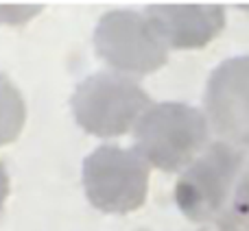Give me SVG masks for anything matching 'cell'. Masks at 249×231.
<instances>
[{
    "label": "cell",
    "mask_w": 249,
    "mask_h": 231,
    "mask_svg": "<svg viewBox=\"0 0 249 231\" xmlns=\"http://www.w3.org/2000/svg\"><path fill=\"white\" fill-rule=\"evenodd\" d=\"M26 120V105L13 81L0 74V146L11 144L22 133Z\"/></svg>",
    "instance_id": "cell-8"
},
{
    "label": "cell",
    "mask_w": 249,
    "mask_h": 231,
    "mask_svg": "<svg viewBox=\"0 0 249 231\" xmlns=\"http://www.w3.org/2000/svg\"><path fill=\"white\" fill-rule=\"evenodd\" d=\"M206 114L212 129L232 146H249V57L216 66L206 85Z\"/></svg>",
    "instance_id": "cell-6"
},
{
    "label": "cell",
    "mask_w": 249,
    "mask_h": 231,
    "mask_svg": "<svg viewBox=\"0 0 249 231\" xmlns=\"http://www.w3.org/2000/svg\"><path fill=\"white\" fill-rule=\"evenodd\" d=\"M96 55L118 72L151 74L168 59V46L146 13L109 11L94 29Z\"/></svg>",
    "instance_id": "cell-5"
},
{
    "label": "cell",
    "mask_w": 249,
    "mask_h": 231,
    "mask_svg": "<svg viewBox=\"0 0 249 231\" xmlns=\"http://www.w3.org/2000/svg\"><path fill=\"white\" fill-rule=\"evenodd\" d=\"M151 107V99L136 81L114 72H96L77 85L72 114L83 131L99 137L124 135Z\"/></svg>",
    "instance_id": "cell-3"
},
{
    "label": "cell",
    "mask_w": 249,
    "mask_h": 231,
    "mask_svg": "<svg viewBox=\"0 0 249 231\" xmlns=\"http://www.w3.org/2000/svg\"><path fill=\"white\" fill-rule=\"evenodd\" d=\"M247 164L238 146L228 142L210 144L175 185V201L181 214L195 225L230 231L236 216Z\"/></svg>",
    "instance_id": "cell-1"
},
{
    "label": "cell",
    "mask_w": 249,
    "mask_h": 231,
    "mask_svg": "<svg viewBox=\"0 0 249 231\" xmlns=\"http://www.w3.org/2000/svg\"><path fill=\"white\" fill-rule=\"evenodd\" d=\"M208 142V120L186 103L151 105L136 124V150L166 172L186 168Z\"/></svg>",
    "instance_id": "cell-2"
},
{
    "label": "cell",
    "mask_w": 249,
    "mask_h": 231,
    "mask_svg": "<svg viewBox=\"0 0 249 231\" xmlns=\"http://www.w3.org/2000/svg\"><path fill=\"white\" fill-rule=\"evenodd\" d=\"M7 197H9V175H7V168H4V164L0 162V210H2Z\"/></svg>",
    "instance_id": "cell-10"
},
{
    "label": "cell",
    "mask_w": 249,
    "mask_h": 231,
    "mask_svg": "<svg viewBox=\"0 0 249 231\" xmlns=\"http://www.w3.org/2000/svg\"><path fill=\"white\" fill-rule=\"evenodd\" d=\"M230 231H249V164H247V172H245V181H243V190H241V198H238V207H236V216Z\"/></svg>",
    "instance_id": "cell-9"
},
{
    "label": "cell",
    "mask_w": 249,
    "mask_h": 231,
    "mask_svg": "<svg viewBox=\"0 0 249 231\" xmlns=\"http://www.w3.org/2000/svg\"><path fill=\"white\" fill-rule=\"evenodd\" d=\"M88 201L107 214H129L144 205L149 192V164L138 150L105 144L83 162Z\"/></svg>",
    "instance_id": "cell-4"
},
{
    "label": "cell",
    "mask_w": 249,
    "mask_h": 231,
    "mask_svg": "<svg viewBox=\"0 0 249 231\" xmlns=\"http://www.w3.org/2000/svg\"><path fill=\"white\" fill-rule=\"evenodd\" d=\"M144 13L171 48H203L225 26L221 4H149Z\"/></svg>",
    "instance_id": "cell-7"
}]
</instances>
